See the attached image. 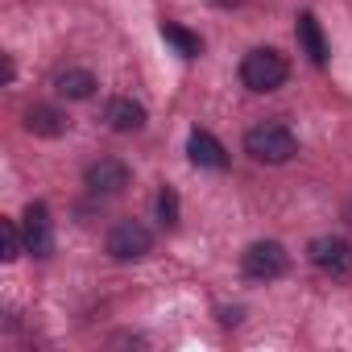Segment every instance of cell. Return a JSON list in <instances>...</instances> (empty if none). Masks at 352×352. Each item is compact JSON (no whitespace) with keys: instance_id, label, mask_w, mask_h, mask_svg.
Returning a JSON list of instances; mask_svg holds the SVG:
<instances>
[{"instance_id":"obj_15","label":"cell","mask_w":352,"mask_h":352,"mask_svg":"<svg viewBox=\"0 0 352 352\" xmlns=\"http://www.w3.org/2000/svg\"><path fill=\"white\" fill-rule=\"evenodd\" d=\"M157 220L166 228H179V195H174V187H162V195H157Z\"/></svg>"},{"instance_id":"obj_2","label":"cell","mask_w":352,"mask_h":352,"mask_svg":"<svg viewBox=\"0 0 352 352\" xmlns=\"http://www.w3.org/2000/svg\"><path fill=\"white\" fill-rule=\"evenodd\" d=\"M245 153L253 162H265V166H282L298 153V137L290 133V124L282 120H261L245 133Z\"/></svg>"},{"instance_id":"obj_16","label":"cell","mask_w":352,"mask_h":352,"mask_svg":"<svg viewBox=\"0 0 352 352\" xmlns=\"http://www.w3.org/2000/svg\"><path fill=\"white\" fill-rule=\"evenodd\" d=\"M5 79H9V83L17 79V67H13V54H5Z\"/></svg>"},{"instance_id":"obj_3","label":"cell","mask_w":352,"mask_h":352,"mask_svg":"<svg viewBox=\"0 0 352 352\" xmlns=\"http://www.w3.org/2000/svg\"><path fill=\"white\" fill-rule=\"evenodd\" d=\"M104 249H108L112 261H141V257L153 253V232L141 220H120V224H112Z\"/></svg>"},{"instance_id":"obj_4","label":"cell","mask_w":352,"mask_h":352,"mask_svg":"<svg viewBox=\"0 0 352 352\" xmlns=\"http://www.w3.org/2000/svg\"><path fill=\"white\" fill-rule=\"evenodd\" d=\"M241 270L253 282H274V278H282L290 270V253L278 241H253L245 249V257H241Z\"/></svg>"},{"instance_id":"obj_7","label":"cell","mask_w":352,"mask_h":352,"mask_svg":"<svg viewBox=\"0 0 352 352\" xmlns=\"http://www.w3.org/2000/svg\"><path fill=\"white\" fill-rule=\"evenodd\" d=\"M21 232H25V249H30L34 257H50V253H54V220H50V208H46L42 199L25 208Z\"/></svg>"},{"instance_id":"obj_9","label":"cell","mask_w":352,"mask_h":352,"mask_svg":"<svg viewBox=\"0 0 352 352\" xmlns=\"http://www.w3.org/2000/svg\"><path fill=\"white\" fill-rule=\"evenodd\" d=\"M104 120H108L112 133H141L145 129V108L129 96H116V100L104 104Z\"/></svg>"},{"instance_id":"obj_8","label":"cell","mask_w":352,"mask_h":352,"mask_svg":"<svg viewBox=\"0 0 352 352\" xmlns=\"http://www.w3.org/2000/svg\"><path fill=\"white\" fill-rule=\"evenodd\" d=\"M187 153H191V162H195L199 170H224V166H228V149H224L208 129H191Z\"/></svg>"},{"instance_id":"obj_10","label":"cell","mask_w":352,"mask_h":352,"mask_svg":"<svg viewBox=\"0 0 352 352\" xmlns=\"http://www.w3.org/2000/svg\"><path fill=\"white\" fill-rule=\"evenodd\" d=\"M25 129H30L34 137H63V133L71 129V120H67V112H58L54 104H34V108H25Z\"/></svg>"},{"instance_id":"obj_6","label":"cell","mask_w":352,"mask_h":352,"mask_svg":"<svg viewBox=\"0 0 352 352\" xmlns=\"http://www.w3.org/2000/svg\"><path fill=\"white\" fill-rule=\"evenodd\" d=\"M83 187L96 195V199H112L129 187V166L120 157H100L83 170Z\"/></svg>"},{"instance_id":"obj_17","label":"cell","mask_w":352,"mask_h":352,"mask_svg":"<svg viewBox=\"0 0 352 352\" xmlns=\"http://www.w3.org/2000/svg\"><path fill=\"white\" fill-rule=\"evenodd\" d=\"M344 220H348V224H352V204H348V212H344Z\"/></svg>"},{"instance_id":"obj_13","label":"cell","mask_w":352,"mask_h":352,"mask_svg":"<svg viewBox=\"0 0 352 352\" xmlns=\"http://www.w3.org/2000/svg\"><path fill=\"white\" fill-rule=\"evenodd\" d=\"M162 38L179 50L183 58H199L204 54V42H199V34H191V30H183V25H174V21H162Z\"/></svg>"},{"instance_id":"obj_12","label":"cell","mask_w":352,"mask_h":352,"mask_svg":"<svg viewBox=\"0 0 352 352\" xmlns=\"http://www.w3.org/2000/svg\"><path fill=\"white\" fill-rule=\"evenodd\" d=\"M294 34H298L302 50L311 54V63H315V67H327V42H323V30H319L315 13H298V25H294Z\"/></svg>"},{"instance_id":"obj_14","label":"cell","mask_w":352,"mask_h":352,"mask_svg":"<svg viewBox=\"0 0 352 352\" xmlns=\"http://www.w3.org/2000/svg\"><path fill=\"white\" fill-rule=\"evenodd\" d=\"M0 241H5V261H17L21 253H30L25 249V232H17L13 220H0Z\"/></svg>"},{"instance_id":"obj_11","label":"cell","mask_w":352,"mask_h":352,"mask_svg":"<svg viewBox=\"0 0 352 352\" xmlns=\"http://www.w3.org/2000/svg\"><path fill=\"white\" fill-rule=\"evenodd\" d=\"M96 75L87 71V67H67V71H58L54 75V91L63 96V100H91L96 96Z\"/></svg>"},{"instance_id":"obj_5","label":"cell","mask_w":352,"mask_h":352,"mask_svg":"<svg viewBox=\"0 0 352 352\" xmlns=\"http://www.w3.org/2000/svg\"><path fill=\"white\" fill-rule=\"evenodd\" d=\"M307 257H311V265H315L319 274H327V278H348V274H352V245H348L344 236H315V241L307 245Z\"/></svg>"},{"instance_id":"obj_1","label":"cell","mask_w":352,"mask_h":352,"mask_svg":"<svg viewBox=\"0 0 352 352\" xmlns=\"http://www.w3.org/2000/svg\"><path fill=\"white\" fill-rule=\"evenodd\" d=\"M286 79H290V63H286V54L274 50V46H257V50H249V54L241 58V83H245L253 96H270V91H278Z\"/></svg>"}]
</instances>
